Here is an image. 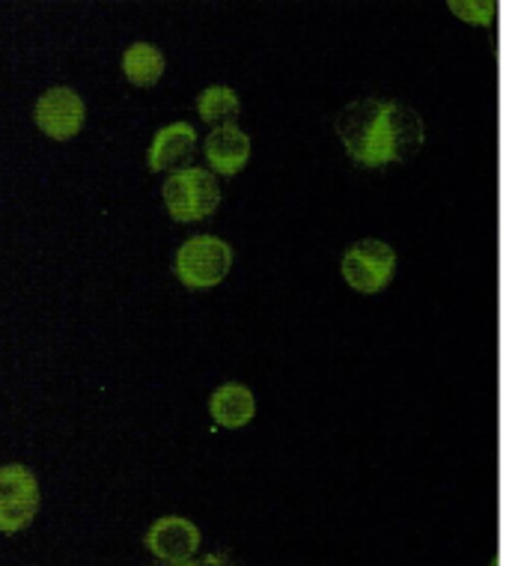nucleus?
Returning <instances> with one entry per match:
<instances>
[{
    "mask_svg": "<svg viewBox=\"0 0 509 566\" xmlns=\"http://www.w3.org/2000/svg\"><path fill=\"white\" fill-rule=\"evenodd\" d=\"M337 137L354 165H402L423 147V119L400 102L358 98L337 117Z\"/></svg>",
    "mask_w": 509,
    "mask_h": 566,
    "instance_id": "f257e3e1",
    "label": "nucleus"
},
{
    "mask_svg": "<svg viewBox=\"0 0 509 566\" xmlns=\"http://www.w3.org/2000/svg\"><path fill=\"white\" fill-rule=\"evenodd\" d=\"M221 203V188L212 170L203 167H185L177 170L165 182V206L173 221L179 224H194L203 221L218 209Z\"/></svg>",
    "mask_w": 509,
    "mask_h": 566,
    "instance_id": "f03ea898",
    "label": "nucleus"
},
{
    "mask_svg": "<svg viewBox=\"0 0 509 566\" xmlns=\"http://www.w3.org/2000/svg\"><path fill=\"white\" fill-rule=\"evenodd\" d=\"M233 269V248L218 235H194L177 251V277L188 290H212Z\"/></svg>",
    "mask_w": 509,
    "mask_h": 566,
    "instance_id": "7ed1b4c3",
    "label": "nucleus"
},
{
    "mask_svg": "<svg viewBox=\"0 0 509 566\" xmlns=\"http://www.w3.org/2000/svg\"><path fill=\"white\" fill-rule=\"evenodd\" d=\"M340 272H343V281L358 293H382L396 274V251L379 239H361L343 254Z\"/></svg>",
    "mask_w": 509,
    "mask_h": 566,
    "instance_id": "20e7f679",
    "label": "nucleus"
},
{
    "mask_svg": "<svg viewBox=\"0 0 509 566\" xmlns=\"http://www.w3.org/2000/svg\"><path fill=\"white\" fill-rule=\"evenodd\" d=\"M40 483L24 465L0 469V534H19L36 518Z\"/></svg>",
    "mask_w": 509,
    "mask_h": 566,
    "instance_id": "39448f33",
    "label": "nucleus"
},
{
    "mask_svg": "<svg viewBox=\"0 0 509 566\" xmlns=\"http://www.w3.org/2000/svg\"><path fill=\"white\" fill-rule=\"evenodd\" d=\"M84 98L70 87H54L45 90L36 102V111H33V117H36V126L45 132L54 140H70L81 132L84 126Z\"/></svg>",
    "mask_w": 509,
    "mask_h": 566,
    "instance_id": "423d86ee",
    "label": "nucleus"
},
{
    "mask_svg": "<svg viewBox=\"0 0 509 566\" xmlns=\"http://www.w3.org/2000/svg\"><path fill=\"white\" fill-rule=\"evenodd\" d=\"M147 548L165 564H188L200 548V527L182 516L158 518L156 525L149 527Z\"/></svg>",
    "mask_w": 509,
    "mask_h": 566,
    "instance_id": "0eeeda50",
    "label": "nucleus"
},
{
    "mask_svg": "<svg viewBox=\"0 0 509 566\" xmlns=\"http://www.w3.org/2000/svg\"><path fill=\"white\" fill-rule=\"evenodd\" d=\"M197 149V132L194 126L188 123H173V126L161 128L156 137H152V147H149V170H185L188 161L194 158Z\"/></svg>",
    "mask_w": 509,
    "mask_h": 566,
    "instance_id": "6e6552de",
    "label": "nucleus"
},
{
    "mask_svg": "<svg viewBox=\"0 0 509 566\" xmlns=\"http://www.w3.org/2000/svg\"><path fill=\"white\" fill-rule=\"evenodd\" d=\"M206 158L209 167L221 176L242 174L251 158V137L235 126L212 128L206 137Z\"/></svg>",
    "mask_w": 509,
    "mask_h": 566,
    "instance_id": "1a4fd4ad",
    "label": "nucleus"
},
{
    "mask_svg": "<svg viewBox=\"0 0 509 566\" xmlns=\"http://www.w3.org/2000/svg\"><path fill=\"white\" fill-rule=\"evenodd\" d=\"M209 411H212V420L224 430H242L247 427L256 415V400L251 388L238 385V381H230V385H221L212 400H209Z\"/></svg>",
    "mask_w": 509,
    "mask_h": 566,
    "instance_id": "9d476101",
    "label": "nucleus"
},
{
    "mask_svg": "<svg viewBox=\"0 0 509 566\" xmlns=\"http://www.w3.org/2000/svg\"><path fill=\"white\" fill-rule=\"evenodd\" d=\"M123 72L135 87H152L165 75V54L149 42H135L123 54Z\"/></svg>",
    "mask_w": 509,
    "mask_h": 566,
    "instance_id": "9b49d317",
    "label": "nucleus"
},
{
    "mask_svg": "<svg viewBox=\"0 0 509 566\" xmlns=\"http://www.w3.org/2000/svg\"><path fill=\"white\" fill-rule=\"evenodd\" d=\"M238 96H235L230 87H221V84H212L200 93L197 98V114L209 126H235V117H238Z\"/></svg>",
    "mask_w": 509,
    "mask_h": 566,
    "instance_id": "f8f14e48",
    "label": "nucleus"
},
{
    "mask_svg": "<svg viewBox=\"0 0 509 566\" xmlns=\"http://www.w3.org/2000/svg\"><path fill=\"white\" fill-rule=\"evenodd\" d=\"M450 10L459 15L462 21L468 24H477V28H489L495 24V15H498V3L495 0H453Z\"/></svg>",
    "mask_w": 509,
    "mask_h": 566,
    "instance_id": "ddd939ff",
    "label": "nucleus"
},
{
    "mask_svg": "<svg viewBox=\"0 0 509 566\" xmlns=\"http://www.w3.org/2000/svg\"><path fill=\"white\" fill-rule=\"evenodd\" d=\"M188 566H233L224 555H206L203 560H188Z\"/></svg>",
    "mask_w": 509,
    "mask_h": 566,
    "instance_id": "4468645a",
    "label": "nucleus"
},
{
    "mask_svg": "<svg viewBox=\"0 0 509 566\" xmlns=\"http://www.w3.org/2000/svg\"><path fill=\"white\" fill-rule=\"evenodd\" d=\"M177 566H188V564H177Z\"/></svg>",
    "mask_w": 509,
    "mask_h": 566,
    "instance_id": "2eb2a0df",
    "label": "nucleus"
}]
</instances>
